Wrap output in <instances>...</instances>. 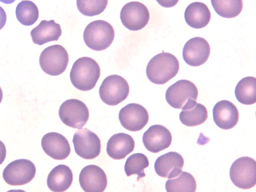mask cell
I'll return each instance as SVG.
<instances>
[{"mask_svg":"<svg viewBox=\"0 0 256 192\" xmlns=\"http://www.w3.org/2000/svg\"><path fill=\"white\" fill-rule=\"evenodd\" d=\"M212 112L215 124L222 129H231L238 122V110L233 103L228 100H222L218 102L214 105Z\"/></svg>","mask_w":256,"mask_h":192,"instance_id":"obj_18","label":"cell"},{"mask_svg":"<svg viewBox=\"0 0 256 192\" xmlns=\"http://www.w3.org/2000/svg\"><path fill=\"white\" fill-rule=\"evenodd\" d=\"M179 67L178 60L174 54L162 52L150 59L146 68V74L152 83L163 84L176 75Z\"/></svg>","mask_w":256,"mask_h":192,"instance_id":"obj_2","label":"cell"},{"mask_svg":"<svg viewBox=\"0 0 256 192\" xmlns=\"http://www.w3.org/2000/svg\"><path fill=\"white\" fill-rule=\"evenodd\" d=\"M41 145L44 152L56 160H63L70 154L71 149L67 139L62 134L50 132L43 136Z\"/></svg>","mask_w":256,"mask_h":192,"instance_id":"obj_16","label":"cell"},{"mask_svg":"<svg viewBox=\"0 0 256 192\" xmlns=\"http://www.w3.org/2000/svg\"><path fill=\"white\" fill-rule=\"evenodd\" d=\"M184 164L181 154L170 152L158 158L154 168L156 174L160 177L172 178L180 174Z\"/></svg>","mask_w":256,"mask_h":192,"instance_id":"obj_17","label":"cell"},{"mask_svg":"<svg viewBox=\"0 0 256 192\" xmlns=\"http://www.w3.org/2000/svg\"><path fill=\"white\" fill-rule=\"evenodd\" d=\"M6 156V148L2 142L0 140V164L5 160Z\"/></svg>","mask_w":256,"mask_h":192,"instance_id":"obj_31","label":"cell"},{"mask_svg":"<svg viewBox=\"0 0 256 192\" xmlns=\"http://www.w3.org/2000/svg\"><path fill=\"white\" fill-rule=\"evenodd\" d=\"M129 92L127 81L119 75L112 74L104 80L99 89V94L106 104L116 106L126 99Z\"/></svg>","mask_w":256,"mask_h":192,"instance_id":"obj_6","label":"cell"},{"mask_svg":"<svg viewBox=\"0 0 256 192\" xmlns=\"http://www.w3.org/2000/svg\"><path fill=\"white\" fill-rule=\"evenodd\" d=\"M114 30L112 26L103 20L92 22L84 32V40L90 49L100 51L106 50L112 42Z\"/></svg>","mask_w":256,"mask_h":192,"instance_id":"obj_4","label":"cell"},{"mask_svg":"<svg viewBox=\"0 0 256 192\" xmlns=\"http://www.w3.org/2000/svg\"><path fill=\"white\" fill-rule=\"evenodd\" d=\"M16 0H0V2L6 4H10L14 2Z\"/></svg>","mask_w":256,"mask_h":192,"instance_id":"obj_33","label":"cell"},{"mask_svg":"<svg viewBox=\"0 0 256 192\" xmlns=\"http://www.w3.org/2000/svg\"><path fill=\"white\" fill-rule=\"evenodd\" d=\"M79 182L86 192H102L107 186V177L100 166L90 164L84 167L80 172Z\"/></svg>","mask_w":256,"mask_h":192,"instance_id":"obj_14","label":"cell"},{"mask_svg":"<svg viewBox=\"0 0 256 192\" xmlns=\"http://www.w3.org/2000/svg\"><path fill=\"white\" fill-rule=\"evenodd\" d=\"M172 142V135L165 126L154 124L146 130L142 136L143 144L147 150L157 153L168 148Z\"/></svg>","mask_w":256,"mask_h":192,"instance_id":"obj_15","label":"cell"},{"mask_svg":"<svg viewBox=\"0 0 256 192\" xmlns=\"http://www.w3.org/2000/svg\"><path fill=\"white\" fill-rule=\"evenodd\" d=\"M6 20V15L4 10L0 6V30L3 28Z\"/></svg>","mask_w":256,"mask_h":192,"instance_id":"obj_32","label":"cell"},{"mask_svg":"<svg viewBox=\"0 0 256 192\" xmlns=\"http://www.w3.org/2000/svg\"><path fill=\"white\" fill-rule=\"evenodd\" d=\"M68 54L64 47L54 44L44 48L39 59L40 64L46 74L53 76L63 73L68 62Z\"/></svg>","mask_w":256,"mask_h":192,"instance_id":"obj_5","label":"cell"},{"mask_svg":"<svg viewBox=\"0 0 256 192\" xmlns=\"http://www.w3.org/2000/svg\"><path fill=\"white\" fill-rule=\"evenodd\" d=\"M230 176L232 183L238 188H252L256 184L255 160L248 156L238 158L231 166Z\"/></svg>","mask_w":256,"mask_h":192,"instance_id":"obj_7","label":"cell"},{"mask_svg":"<svg viewBox=\"0 0 256 192\" xmlns=\"http://www.w3.org/2000/svg\"><path fill=\"white\" fill-rule=\"evenodd\" d=\"M108 3V0H76L78 10L88 16L100 14L106 9Z\"/></svg>","mask_w":256,"mask_h":192,"instance_id":"obj_29","label":"cell"},{"mask_svg":"<svg viewBox=\"0 0 256 192\" xmlns=\"http://www.w3.org/2000/svg\"><path fill=\"white\" fill-rule=\"evenodd\" d=\"M36 172L35 165L26 159L12 161L4 168L2 176L4 180L11 186H22L30 182Z\"/></svg>","mask_w":256,"mask_h":192,"instance_id":"obj_9","label":"cell"},{"mask_svg":"<svg viewBox=\"0 0 256 192\" xmlns=\"http://www.w3.org/2000/svg\"><path fill=\"white\" fill-rule=\"evenodd\" d=\"M72 142L76 154L84 159H94L100 154V139L95 133L86 128L76 131Z\"/></svg>","mask_w":256,"mask_h":192,"instance_id":"obj_11","label":"cell"},{"mask_svg":"<svg viewBox=\"0 0 256 192\" xmlns=\"http://www.w3.org/2000/svg\"><path fill=\"white\" fill-rule=\"evenodd\" d=\"M134 146V141L130 134L120 132L114 134L108 140L106 152L112 158L121 160L132 152Z\"/></svg>","mask_w":256,"mask_h":192,"instance_id":"obj_19","label":"cell"},{"mask_svg":"<svg viewBox=\"0 0 256 192\" xmlns=\"http://www.w3.org/2000/svg\"><path fill=\"white\" fill-rule=\"evenodd\" d=\"M59 116L66 126L77 129L82 128L89 118V110L86 104L77 99H69L60 106Z\"/></svg>","mask_w":256,"mask_h":192,"instance_id":"obj_8","label":"cell"},{"mask_svg":"<svg viewBox=\"0 0 256 192\" xmlns=\"http://www.w3.org/2000/svg\"><path fill=\"white\" fill-rule=\"evenodd\" d=\"M73 174L71 169L64 164L55 166L49 173L47 178L48 188L54 192H62L71 186Z\"/></svg>","mask_w":256,"mask_h":192,"instance_id":"obj_21","label":"cell"},{"mask_svg":"<svg viewBox=\"0 0 256 192\" xmlns=\"http://www.w3.org/2000/svg\"><path fill=\"white\" fill-rule=\"evenodd\" d=\"M237 100L242 104L250 105L256 102V78L246 76L238 82L235 88Z\"/></svg>","mask_w":256,"mask_h":192,"instance_id":"obj_23","label":"cell"},{"mask_svg":"<svg viewBox=\"0 0 256 192\" xmlns=\"http://www.w3.org/2000/svg\"><path fill=\"white\" fill-rule=\"evenodd\" d=\"M122 24L130 30H138L148 24L150 12L147 7L138 2H130L123 6L120 13Z\"/></svg>","mask_w":256,"mask_h":192,"instance_id":"obj_10","label":"cell"},{"mask_svg":"<svg viewBox=\"0 0 256 192\" xmlns=\"http://www.w3.org/2000/svg\"><path fill=\"white\" fill-rule=\"evenodd\" d=\"M118 118L124 128L132 132H137L146 126L149 116L147 110L143 106L131 103L121 108Z\"/></svg>","mask_w":256,"mask_h":192,"instance_id":"obj_12","label":"cell"},{"mask_svg":"<svg viewBox=\"0 0 256 192\" xmlns=\"http://www.w3.org/2000/svg\"><path fill=\"white\" fill-rule=\"evenodd\" d=\"M161 6L164 8H172L177 4L179 0H156Z\"/></svg>","mask_w":256,"mask_h":192,"instance_id":"obj_30","label":"cell"},{"mask_svg":"<svg viewBox=\"0 0 256 192\" xmlns=\"http://www.w3.org/2000/svg\"><path fill=\"white\" fill-rule=\"evenodd\" d=\"M100 74L98 62L93 58L84 56L74 62L70 72V80L77 89L90 90L95 86Z\"/></svg>","mask_w":256,"mask_h":192,"instance_id":"obj_1","label":"cell"},{"mask_svg":"<svg viewBox=\"0 0 256 192\" xmlns=\"http://www.w3.org/2000/svg\"><path fill=\"white\" fill-rule=\"evenodd\" d=\"M62 32L60 24L54 20H44L31 30L30 36L34 44L41 46L50 42L58 40Z\"/></svg>","mask_w":256,"mask_h":192,"instance_id":"obj_20","label":"cell"},{"mask_svg":"<svg viewBox=\"0 0 256 192\" xmlns=\"http://www.w3.org/2000/svg\"><path fill=\"white\" fill-rule=\"evenodd\" d=\"M165 187L168 192H194L196 183L192 174L186 172H182L178 176L169 178L166 182Z\"/></svg>","mask_w":256,"mask_h":192,"instance_id":"obj_25","label":"cell"},{"mask_svg":"<svg viewBox=\"0 0 256 192\" xmlns=\"http://www.w3.org/2000/svg\"><path fill=\"white\" fill-rule=\"evenodd\" d=\"M211 18L210 10L207 6L196 2L190 4L184 12V19L186 24L194 28H201L206 26Z\"/></svg>","mask_w":256,"mask_h":192,"instance_id":"obj_22","label":"cell"},{"mask_svg":"<svg viewBox=\"0 0 256 192\" xmlns=\"http://www.w3.org/2000/svg\"><path fill=\"white\" fill-rule=\"evenodd\" d=\"M2 96H3L2 91L1 88L0 87V103L1 102L2 100Z\"/></svg>","mask_w":256,"mask_h":192,"instance_id":"obj_34","label":"cell"},{"mask_svg":"<svg viewBox=\"0 0 256 192\" xmlns=\"http://www.w3.org/2000/svg\"><path fill=\"white\" fill-rule=\"evenodd\" d=\"M210 52L208 42L203 38H192L184 44L182 56L189 66H198L208 60Z\"/></svg>","mask_w":256,"mask_h":192,"instance_id":"obj_13","label":"cell"},{"mask_svg":"<svg viewBox=\"0 0 256 192\" xmlns=\"http://www.w3.org/2000/svg\"><path fill=\"white\" fill-rule=\"evenodd\" d=\"M198 90L192 82L179 80L172 84L166 92V99L174 108L186 110L196 103Z\"/></svg>","mask_w":256,"mask_h":192,"instance_id":"obj_3","label":"cell"},{"mask_svg":"<svg viewBox=\"0 0 256 192\" xmlns=\"http://www.w3.org/2000/svg\"><path fill=\"white\" fill-rule=\"evenodd\" d=\"M208 116L206 107L197 102L190 108L182 110L180 114V122L188 126H194L203 124Z\"/></svg>","mask_w":256,"mask_h":192,"instance_id":"obj_24","label":"cell"},{"mask_svg":"<svg viewBox=\"0 0 256 192\" xmlns=\"http://www.w3.org/2000/svg\"><path fill=\"white\" fill-rule=\"evenodd\" d=\"M149 166V161L146 156L142 153L132 154L126 160L124 171L128 176L137 174V181L146 176L144 169Z\"/></svg>","mask_w":256,"mask_h":192,"instance_id":"obj_27","label":"cell"},{"mask_svg":"<svg viewBox=\"0 0 256 192\" xmlns=\"http://www.w3.org/2000/svg\"><path fill=\"white\" fill-rule=\"evenodd\" d=\"M16 14V18L21 24L29 26L34 24L38 20L39 11L34 2L26 0L18 4Z\"/></svg>","mask_w":256,"mask_h":192,"instance_id":"obj_26","label":"cell"},{"mask_svg":"<svg viewBox=\"0 0 256 192\" xmlns=\"http://www.w3.org/2000/svg\"><path fill=\"white\" fill-rule=\"evenodd\" d=\"M211 3L216 14L225 18L238 16L243 7L242 0H211Z\"/></svg>","mask_w":256,"mask_h":192,"instance_id":"obj_28","label":"cell"}]
</instances>
